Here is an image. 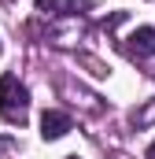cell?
Returning a JSON list of instances; mask_svg holds the SVG:
<instances>
[{"mask_svg": "<svg viewBox=\"0 0 155 159\" xmlns=\"http://www.w3.org/2000/svg\"><path fill=\"white\" fill-rule=\"evenodd\" d=\"M0 115L7 122H19V126L30 115V93H26V85H19L15 74L0 78Z\"/></svg>", "mask_w": 155, "mask_h": 159, "instance_id": "cell-1", "label": "cell"}, {"mask_svg": "<svg viewBox=\"0 0 155 159\" xmlns=\"http://www.w3.org/2000/svg\"><path fill=\"white\" fill-rule=\"evenodd\" d=\"M126 52L129 56H155V30L152 26H140V30H133L129 37H126Z\"/></svg>", "mask_w": 155, "mask_h": 159, "instance_id": "cell-2", "label": "cell"}, {"mask_svg": "<svg viewBox=\"0 0 155 159\" xmlns=\"http://www.w3.org/2000/svg\"><path fill=\"white\" fill-rule=\"evenodd\" d=\"M67 129H70V115H63V111H44L41 115V137L44 141H59Z\"/></svg>", "mask_w": 155, "mask_h": 159, "instance_id": "cell-3", "label": "cell"}, {"mask_svg": "<svg viewBox=\"0 0 155 159\" xmlns=\"http://www.w3.org/2000/svg\"><path fill=\"white\" fill-rule=\"evenodd\" d=\"M85 7H92V0H37V11L44 15H78Z\"/></svg>", "mask_w": 155, "mask_h": 159, "instance_id": "cell-4", "label": "cell"}, {"mask_svg": "<svg viewBox=\"0 0 155 159\" xmlns=\"http://www.w3.org/2000/svg\"><path fill=\"white\" fill-rule=\"evenodd\" d=\"M155 119V107H152V111H144V115H137V122H152Z\"/></svg>", "mask_w": 155, "mask_h": 159, "instance_id": "cell-5", "label": "cell"}, {"mask_svg": "<svg viewBox=\"0 0 155 159\" xmlns=\"http://www.w3.org/2000/svg\"><path fill=\"white\" fill-rule=\"evenodd\" d=\"M148 159H155V144H152V148H148Z\"/></svg>", "mask_w": 155, "mask_h": 159, "instance_id": "cell-6", "label": "cell"}, {"mask_svg": "<svg viewBox=\"0 0 155 159\" xmlns=\"http://www.w3.org/2000/svg\"><path fill=\"white\" fill-rule=\"evenodd\" d=\"M70 159H78V156H70Z\"/></svg>", "mask_w": 155, "mask_h": 159, "instance_id": "cell-7", "label": "cell"}, {"mask_svg": "<svg viewBox=\"0 0 155 159\" xmlns=\"http://www.w3.org/2000/svg\"><path fill=\"white\" fill-rule=\"evenodd\" d=\"M0 48H4V44H0Z\"/></svg>", "mask_w": 155, "mask_h": 159, "instance_id": "cell-8", "label": "cell"}]
</instances>
